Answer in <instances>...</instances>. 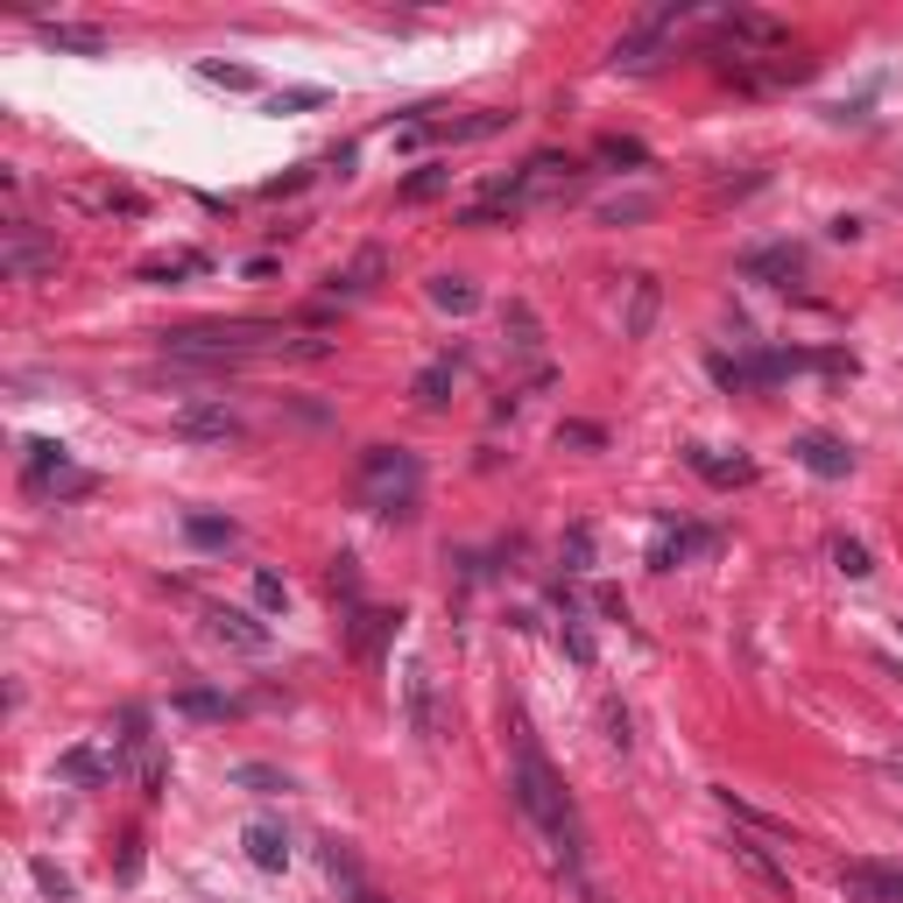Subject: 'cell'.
<instances>
[{
	"mask_svg": "<svg viewBox=\"0 0 903 903\" xmlns=\"http://www.w3.org/2000/svg\"><path fill=\"white\" fill-rule=\"evenodd\" d=\"M509 791H515V805L529 812V826H537L544 840L558 847V861L579 876V855H587V833H579V805H572V791H565V777L544 762L537 734H529L523 721H515V769H509Z\"/></svg>",
	"mask_w": 903,
	"mask_h": 903,
	"instance_id": "obj_1",
	"label": "cell"
},
{
	"mask_svg": "<svg viewBox=\"0 0 903 903\" xmlns=\"http://www.w3.org/2000/svg\"><path fill=\"white\" fill-rule=\"evenodd\" d=\"M416 494H424V466H416L403 445H367V459H360V501L367 509L410 523Z\"/></svg>",
	"mask_w": 903,
	"mask_h": 903,
	"instance_id": "obj_2",
	"label": "cell"
},
{
	"mask_svg": "<svg viewBox=\"0 0 903 903\" xmlns=\"http://www.w3.org/2000/svg\"><path fill=\"white\" fill-rule=\"evenodd\" d=\"M22 473H29V488H36V494H57V501H78V494L99 488L92 473H78V466H71V452H64L57 438H29L22 445Z\"/></svg>",
	"mask_w": 903,
	"mask_h": 903,
	"instance_id": "obj_3",
	"label": "cell"
},
{
	"mask_svg": "<svg viewBox=\"0 0 903 903\" xmlns=\"http://www.w3.org/2000/svg\"><path fill=\"white\" fill-rule=\"evenodd\" d=\"M713 36H721V43H734V57H769V49H783V43H791V29H783L777 14L734 8V14H721V22H713Z\"/></svg>",
	"mask_w": 903,
	"mask_h": 903,
	"instance_id": "obj_4",
	"label": "cell"
},
{
	"mask_svg": "<svg viewBox=\"0 0 903 903\" xmlns=\"http://www.w3.org/2000/svg\"><path fill=\"white\" fill-rule=\"evenodd\" d=\"M0 269H8V282H36V276L57 269V241H49V233H36L29 220H14L8 241H0Z\"/></svg>",
	"mask_w": 903,
	"mask_h": 903,
	"instance_id": "obj_5",
	"label": "cell"
},
{
	"mask_svg": "<svg viewBox=\"0 0 903 903\" xmlns=\"http://www.w3.org/2000/svg\"><path fill=\"white\" fill-rule=\"evenodd\" d=\"M170 431L183 445H233V438H241V416H233L226 403H183L170 416Z\"/></svg>",
	"mask_w": 903,
	"mask_h": 903,
	"instance_id": "obj_6",
	"label": "cell"
},
{
	"mask_svg": "<svg viewBox=\"0 0 903 903\" xmlns=\"http://www.w3.org/2000/svg\"><path fill=\"white\" fill-rule=\"evenodd\" d=\"M833 882H840L855 903H903V868H876V861H833Z\"/></svg>",
	"mask_w": 903,
	"mask_h": 903,
	"instance_id": "obj_7",
	"label": "cell"
},
{
	"mask_svg": "<svg viewBox=\"0 0 903 903\" xmlns=\"http://www.w3.org/2000/svg\"><path fill=\"white\" fill-rule=\"evenodd\" d=\"M727 855H734V868H742L748 882H762V890L791 896V868L777 861V847H769V840H756V833H734V840H727Z\"/></svg>",
	"mask_w": 903,
	"mask_h": 903,
	"instance_id": "obj_8",
	"label": "cell"
},
{
	"mask_svg": "<svg viewBox=\"0 0 903 903\" xmlns=\"http://www.w3.org/2000/svg\"><path fill=\"white\" fill-rule=\"evenodd\" d=\"M403 721L416 742H438V678H431V664L403 671Z\"/></svg>",
	"mask_w": 903,
	"mask_h": 903,
	"instance_id": "obj_9",
	"label": "cell"
},
{
	"mask_svg": "<svg viewBox=\"0 0 903 903\" xmlns=\"http://www.w3.org/2000/svg\"><path fill=\"white\" fill-rule=\"evenodd\" d=\"M713 544H721V529H706V523L664 529V537H657V550H649V565H657V572H671V565H692V558H706Z\"/></svg>",
	"mask_w": 903,
	"mask_h": 903,
	"instance_id": "obj_10",
	"label": "cell"
},
{
	"mask_svg": "<svg viewBox=\"0 0 903 903\" xmlns=\"http://www.w3.org/2000/svg\"><path fill=\"white\" fill-rule=\"evenodd\" d=\"M791 452H798V466L818 473V480H847V473H855V452H847L840 438H826V431H805Z\"/></svg>",
	"mask_w": 903,
	"mask_h": 903,
	"instance_id": "obj_11",
	"label": "cell"
},
{
	"mask_svg": "<svg viewBox=\"0 0 903 903\" xmlns=\"http://www.w3.org/2000/svg\"><path fill=\"white\" fill-rule=\"evenodd\" d=\"M205 622H212V635H220V643H233V649H247V657H261V649L276 643V635L261 628V622H255V614H247V607H212Z\"/></svg>",
	"mask_w": 903,
	"mask_h": 903,
	"instance_id": "obj_12",
	"label": "cell"
},
{
	"mask_svg": "<svg viewBox=\"0 0 903 903\" xmlns=\"http://www.w3.org/2000/svg\"><path fill=\"white\" fill-rule=\"evenodd\" d=\"M381 276H389V255H381V247L367 241L360 255L346 261V269H332V282H325V290H332V297H367V290H375Z\"/></svg>",
	"mask_w": 903,
	"mask_h": 903,
	"instance_id": "obj_13",
	"label": "cell"
},
{
	"mask_svg": "<svg viewBox=\"0 0 903 903\" xmlns=\"http://www.w3.org/2000/svg\"><path fill=\"white\" fill-rule=\"evenodd\" d=\"M241 847H247V861L269 868V876H282V868H290V833H282L276 818H255V826L241 833Z\"/></svg>",
	"mask_w": 903,
	"mask_h": 903,
	"instance_id": "obj_14",
	"label": "cell"
},
{
	"mask_svg": "<svg viewBox=\"0 0 903 903\" xmlns=\"http://www.w3.org/2000/svg\"><path fill=\"white\" fill-rule=\"evenodd\" d=\"M684 466H692L699 480H713V488H748V480H756V459H721L713 445H692Z\"/></svg>",
	"mask_w": 903,
	"mask_h": 903,
	"instance_id": "obj_15",
	"label": "cell"
},
{
	"mask_svg": "<svg viewBox=\"0 0 903 903\" xmlns=\"http://www.w3.org/2000/svg\"><path fill=\"white\" fill-rule=\"evenodd\" d=\"M657 304H664V282H657V276H635V282H628L622 339H649V325H657Z\"/></svg>",
	"mask_w": 903,
	"mask_h": 903,
	"instance_id": "obj_16",
	"label": "cell"
},
{
	"mask_svg": "<svg viewBox=\"0 0 903 903\" xmlns=\"http://www.w3.org/2000/svg\"><path fill=\"white\" fill-rule=\"evenodd\" d=\"M57 777H64V783H86V791H99V783L113 777V756H99V748H64V756H57Z\"/></svg>",
	"mask_w": 903,
	"mask_h": 903,
	"instance_id": "obj_17",
	"label": "cell"
},
{
	"mask_svg": "<svg viewBox=\"0 0 903 903\" xmlns=\"http://www.w3.org/2000/svg\"><path fill=\"white\" fill-rule=\"evenodd\" d=\"M452 375H459V354H438L424 367V375H416V410H445V395H452Z\"/></svg>",
	"mask_w": 903,
	"mask_h": 903,
	"instance_id": "obj_18",
	"label": "cell"
},
{
	"mask_svg": "<svg viewBox=\"0 0 903 903\" xmlns=\"http://www.w3.org/2000/svg\"><path fill=\"white\" fill-rule=\"evenodd\" d=\"M713 798H721V812L734 818V826H748V833H756V840H783V818H777V812L748 805V798H734V791H713Z\"/></svg>",
	"mask_w": 903,
	"mask_h": 903,
	"instance_id": "obj_19",
	"label": "cell"
},
{
	"mask_svg": "<svg viewBox=\"0 0 903 903\" xmlns=\"http://www.w3.org/2000/svg\"><path fill=\"white\" fill-rule=\"evenodd\" d=\"M501 325H509V346H515V354H544V325H537V311H529L523 297L501 311Z\"/></svg>",
	"mask_w": 903,
	"mask_h": 903,
	"instance_id": "obj_20",
	"label": "cell"
},
{
	"mask_svg": "<svg viewBox=\"0 0 903 903\" xmlns=\"http://www.w3.org/2000/svg\"><path fill=\"white\" fill-rule=\"evenodd\" d=\"M36 29H43V43L78 49V57H99V49H107V36H99V29H86V22H36Z\"/></svg>",
	"mask_w": 903,
	"mask_h": 903,
	"instance_id": "obj_21",
	"label": "cell"
},
{
	"mask_svg": "<svg viewBox=\"0 0 903 903\" xmlns=\"http://www.w3.org/2000/svg\"><path fill=\"white\" fill-rule=\"evenodd\" d=\"M395 622H403V614L360 607V614H354V649H360V657H375V649H381V643H389V635H395Z\"/></svg>",
	"mask_w": 903,
	"mask_h": 903,
	"instance_id": "obj_22",
	"label": "cell"
},
{
	"mask_svg": "<svg viewBox=\"0 0 903 903\" xmlns=\"http://www.w3.org/2000/svg\"><path fill=\"white\" fill-rule=\"evenodd\" d=\"M452 183V163H416V177H403V205H424Z\"/></svg>",
	"mask_w": 903,
	"mask_h": 903,
	"instance_id": "obj_23",
	"label": "cell"
},
{
	"mask_svg": "<svg viewBox=\"0 0 903 903\" xmlns=\"http://www.w3.org/2000/svg\"><path fill=\"white\" fill-rule=\"evenodd\" d=\"M431 304H438V311H473L480 290H473L466 276H438V282H431Z\"/></svg>",
	"mask_w": 903,
	"mask_h": 903,
	"instance_id": "obj_24",
	"label": "cell"
},
{
	"mask_svg": "<svg viewBox=\"0 0 903 903\" xmlns=\"http://www.w3.org/2000/svg\"><path fill=\"white\" fill-rule=\"evenodd\" d=\"M748 276H762V282L798 276V247H762V255H748Z\"/></svg>",
	"mask_w": 903,
	"mask_h": 903,
	"instance_id": "obj_25",
	"label": "cell"
},
{
	"mask_svg": "<svg viewBox=\"0 0 903 903\" xmlns=\"http://www.w3.org/2000/svg\"><path fill=\"white\" fill-rule=\"evenodd\" d=\"M558 635H565V649H572V664H593V635H587V614L565 600V622H558Z\"/></svg>",
	"mask_w": 903,
	"mask_h": 903,
	"instance_id": "obj_26",
	"label": "cell"
},
{
	"mask_svg": "<svg viewBox=\"0 0 903 903\" xmlns=\"http://www.w3.org/2000/svg\"><path fill=\"white\" fill-rule=\"evenodd\" d=\"M833 565H840L847 579H868V572H876V558H868L861 537H833Z\"/></svg>",
	"mask_w": 903,
	"mask_h": 903,
	"instance_id": "obj_27",
	"label": "cell"
},
{
	"mask_svg": "<svg viewBox=\"0 0 903 903\" xmlns=\"http://www.w3.org/2000/svg\"><path fill=\"white\" fill-rule=\"evenodd\" d=\"M198 78H205V86H226V92H255L261 86L247 64H198Z\"/></svg>",
	"mask_w": 903,
	"mask_h": 903,
	"instance_id": "obj_28",
	"label": "cell"
},
{
	"mask_svg": "<svg viewBox=\"0 0 903 903\" xmlns=\"http://www.w3.org/2000/svg\"><path fill=\"white\" fill-rule=\"evenodd\" d=\"M183 537H191V544H233L241 529H233L226 515H183Z\"/></svg>",
	"mask_w": 903,
	"mask_h": 903,
	"instance_id": "obj_29",
	"label": "cell"
},
{
	"mask_svg": "<svg viewBox=\"0 0 903 903\" xmlns=\"http://www.w3.org/2000/svg\"><path fill=\"white\" fill-rule=\"evenodd\" d=\"M177 713H191V721H226L233 699H220V692H177Z\"/></svg>",
	"mask_w": 903,
	"mask_h": 903,
	"instance_id": "obj_30",
	"label": "cell"
},
{
	"mask_svg": "<svg viewBox=\"0 0 903 903\" xmlns=\"http://www.w3.org/2000/svg\"><path fill=\"white\" fill-rule=\"evenodd\" d=\"M233 783H247V791H261V798H269V791H290V777L269 769V762H241V769H233Z\"/></svg>",
	"mask_w": 903,
	"mask_h": 903,
	"instance_id": "obj_31",
	"label": "cell"
},
{
	"mask_svg": "<svg viewBox=\"0 0 903 903\" xmlns=\"http://www.w3.org/2000/svg\"><path fill=\"white\" fill-rule=\"evenodd\" d=\"M501 127H509V113H473V121H452L445 135L452 142H480V135H501Z\"/></svg>",
	"mask_w": 903,
	"mask_h": 903,
	"instance_id": "obj_32",
	"label": "cell"
},
{
	"mask_svg": "<svg viewBox=\"0 0 903 903\" xmlns=\"http://www.w3.org/2000/svg\"><path fill=\"white\" fill-rule=\"evenodd\" d=\"M325 587H332V600H360V565H354V558H332Z\"/></svg>",
	"mask_w": 903,
	"mask_h": 903,
	"instance_id": "obj_33",
	"label": "cell"
},
{
	"mask_svg": "<svg viewBox=\"0 0 903 903\" xmlns=\"http://www.w3.org/2000/svg\"><path fill=\"white\" fill-rule=\"evenodd\" d=\"M29 876L43 882V896H49V903H71V876H64L57 861H29Z\"/></svg>",
	"mask_w": 903,
	"mask_h": 903,
	"instance_id": "obj_34",
	"label": "cell"
},
{
	"mask_svg": "<svg viewBox=\"0 0 903 903\" xmlns=\"http://www.w3.org/2000/svg\"><path fill=\"white\" fill-rule=\"evenodd\" d=\"M121 748H127V756H142V748H148V706H127L121 713Z\"/></svg>",
	"mask_w": 903,
	"mask_h": 903,
	"instance_id": "obj_35",
	"label": "cell"
},
{
	"mask_svg": "<svg viewBox=\"0 0 903 903\" xmlns=\"http://www.w3.org/2000/svg\"><path fill=\"white\" fill-rule=\"evenodd\" d=\"M649 220V198H614V205H600V226H635Z\"/></svg>",
	"mask_w": 903,
	"mask_h": 903,
	"instance_id": "obj_36",
	"label": "cell"
},
{
	"mask_svg": "<svg viewBox=\"0 0 903 903\" xmlns=\"http://www.w3.org/2000/svg\"><path fill=\"white\" fill-rule=\"evenodd\" d=\"M198 269H205V255H170V261H148V282H170V276H198Z\"/></svg>",
	"mask_w": 903,
	"mask_h": 903,
	"instance_id": "obj_37",
	"label": "cell"
},
{
	"mask_svg": "<svg viewBox=\"0 0 903 903\" xmlns=\"http://www.w3.org/2000/svg\"><path fill=\"white\" fill-rule=\"evenodd\" d=\"M600 163H649V148L628 142V135H607V142H600Z\"/></svg>",
	"mask_w": 903,
	"mask_h": 903,
	"instance_id": "obj_38",
	"label": "cell"
},
{
	"mask_svg": "<svg viewBox=\"0 0 903 903\" xmlns=\"http://www.w3.org/2000/svg\"><path fill=\"white\" fill-rule=\"evenodd\" d=\"M317 99H325L317 86H290V92H276V99H269V113H304V107H317Z\"/></svg>",
	"mask_w": 903,
	"mask_h": 903,
	"instance_id": "obj_39",
	"label": "cell"
},
{
	"mask_svg": "<svg viewBox=\"0 0 903 903\" xmlns=\"http://www.w3.org/2000/svg\"><path fill=\"white\" fill-rule=\"evenodd\" d=\"M565 550H572V572H593V529H587V523L565 537Z\"/></svg>",
	"mask_w": 903,
	"mask_h": 903,
	"instance_id": "obj_40",
	"label": "cell"
},
{
	"mask_svg": "<svg viewBox=\"0 0 903 903\" xmlns=\"http://www.w3.org/2000/svg\"><path fill=\"white\" fill-rule=\"evenodd\" d=\"M255 600H261V607H269V614H276V607H282V600H290V587H282V579H276V572H255Z\"/></svg>",
	"mask_w": 903,
	"mask_h": 903,
	"instance_id": "obj_41",
	"label": "cell"
},
{
	"mask_svg": "<svg viewBox=\"0 0 903 903\" xmlns=\"http://www.w3.org/2000/svg\"><path fill=\"white\" fill-rule=\"evenodd\" d=\"M713 381H721V389H748V367L727 360V354H713Z\"/></svg>",
	"mask_w": 903,
	"mask_h": 903,
	"instance_id": "obj_42",
	"label": "cell"
},
{
	"mask_svg": "<svg viewBox=\"0 0 903 903\" xmlns=\"http://www.w3.org/2000/svg\"><path fill=\"white\" fill-rule=\"evenodd\" d=\"M558 445H607L600 424H558Z\"/></svg>",
	"mask_w": 903,
	"mask_h": 903,
	"instance_id": "obj_43",
	"label": "cell"
},
{
	"mask_svg": "<svg viewBox=\"0 0 903 903\" xmlns=\"http://www.w3.org/2000/svg\"><path fill=\"white\" fill-rule=\"evenodd\" d=\"M896 762H903V756H896Z\"/></svg>",
	"mask_w": 903,
	"mask_h": 903,
	"instance_id": "obj_44",
	"label": "cell"
}]
</instances>
